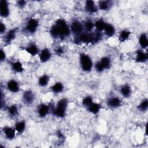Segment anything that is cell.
Instances as JSON below:
<instances>
[{"mask_svg":"<svg viewBox=\"0 0 148 148\" xmlns=\"http://www.w3.org/2000/svg\"><path fill=\"white\" fill-rule=\"evenodd\" d=\"M102 38L101 32L96 31L94 32H82L78 36H76L74 42L77 45L80 43H96L99 42Z\"/></svg>","mask_w":148,"mask_h":148,"instance_id":"6da1fadb","label":"cell"},{"mask_svg":"<svg viewBox=\"0 0 148 148\" xmlns=\"http://www.w3.org/2000/svg\"><path fill=\"white\" fill-rule=\"evenodd\" d=\"M69 101L67 98H62L57 101L56 107L51 109L53 116L58 118H64L66 115Z\"/></svg>","mask_w":148,"mask_h":148,"instance_id":"7a4b0ae2","label":"cell"},{"mask_svg":"<svg viewBox=\"0 0 148 148\" xmlns=\"http://www.w3.org/2000/svg\"><path fill=\"white\" fill-rule=\"evenodd\" d=\"M58 32L60 37L59 38L61 40L65 39L67 38L71 32L69 26L68 25L66 21L63 18H58L54 23Z\"/></svg>","mask_w":148,"mask_h":148,"instance_id":"3957f363","label":"cell"},{"mask_svg":"<svg viewBox=\"0 0 148 148\" xmlns=\"http://www.w3.org/2000/svg\"><path fill=\"white\" fill-rule=\"evenodd\" d=\"M79 64L82 70L85 72H90L93 67V62L90 56L84 53L79 54Z\"/></svg>","mask_w":148,"mask_h":148,"instance_id":"277c9868","label":"cell"},{"mask_svg":"<svg viewBox=\"0 0 148 148\" xmlns=\"http://www.w3.org/2000/svg\"><path fill=\"white\" fill-rule=\"evenodd\" d=\"M39 25V22L38 19L35 18H29L25 26V31L30 34H33L36 32Z\"/></svg>","mask_w":148,"mask_h":148,"instance_id":"5b68a950","label":"cell"},{"mask_svg":"<svg viewBox=\"0 0 148 148\" xmlns=\"http://www.w3.org/2000/svg\"><path fill=\"white\" fill-rule=\"evenodd\" d=\"M70 30L76 36H78L83 32L84 28L83 24L77 20H75L71 22L70 25Z\"/></svg>","mask_w":148,"mask_h":148,"instance_id":"8992f818","label":"cell"},{"mask_svg":"<svg viewBox=\"0 0 148 148\" xmlns=\"http://www.w3.org/2000/svg\"><path fill=\"white\" fill-rule=\"evenodd\" d=\"M17 28H12L10 29L9 31L6 32L4 34L3 36V42L6 45H10L13 40L15 39L17 35Z\"/></svg>","mask_w":148,"mask_h":148,"instance_id":"52a82bcc","label":"cell"},{"mask_svg":"<svg viewBox=\"0 0 148 148\" xmlns=\"http://www.w3.org/2000/svg\"><path fill=\"white\" fill-rule=\"evenodd\" d=\"M121 104H122L121 99L117 96L110 97L107 99V101H106L107 106L111 109L117 108L121 106Z\"/></svg>","mask_w":148,"mask_h":148,"instance_id":"ba28073f","label":"cell"},{"mask_svg":"<svg viewBox=\"0 0 148 148\" xmlns=\"http://www.w3.org/2000/svg\"><path fill=\"white\" fill-rule=\"evenodd\" d=\"M23 101L27 105H31L33 103L35 100L34 92L31 90H27L24 92L22 96Z\"/></svg>","mask_w":148,"mask_h":148,"instance_id":"9c48e42d","label":"cell"},{"mask_svg":"<svg viewBox=\"0 0 148 148\" xmlns=\"http://www.w3.org/2000/svg\"><path fill=\"white\" fill-rule=\"evenodd\" d=\"M0 14L3 18H7L10 15L9 3L6 0L0 1Z\"/></svg>","mask_w":148,"mask_h":148,"instance_id":"30bf717a","label":"cell"},{"mask_svg":"<svg viewBox=\"0 0 148 148\" xmlns=\"http://www.w3.org/2000/svg\"><path fill=\"white\" fill-rule=\"evenodd\" d=\"M6 88L12 93H17L20 89V84L15 79L9 80L6 83Z\"/></svg>","mask_w":148,"mask_h":148,"instance_id":"8fae6325","label":"cell"},{"mask_svg":"<svg viewBox=\"0 0 148 148\" xmlns=\"http://www.w3.org/2000/svg\"><path fill=\"white\" fill-rule=\"evenodd\" d=\"M2 132L4 134L5 137L8 140H13L14 139L16 134V131L14 128L10 126H4L2 128Z\"/></svg>","mask_w":148,"mask_h":148,"instance_id":"7c38bea8","label":"cell"},{"mask_svg":"<svg viewBox=\"0 0 148 148\" xmlns=\"http://www.w3.org/2000/svg\"><path fill=\"white\" fill-rule=\"evenodd\" d=\"M51 111V107L49 105L46 103H40L37 109V113L40 118L45 117Z\"/></svg>","mask_w":148,"mask_h":148,"instance_id":"4fadbf2b","label":"cell"},{"mask_svg":"<svg viewBox=\"0 0 148 148\" xmlns=\"http://www.w3.org/2000/svg\"><path fill=\"white\" fill-rule=\"evenodd\" d=\"M98 9V6L94 1L87 0L85 2L84 10L87 13L90 14L95 13L97 12Z\"/></svg>","mask_w":148,"mask_h":148,"instance_id":"5bb4252c","label":"cell"},{"mask_svg":"<svg viewBox=\"0 0 148 148\" xmlns=\"http://www.w3.org/2000/svg\"><path fill=\"white\" fill-rule=\"evenodd\" d=\"M38 55L39 60L42 63H45L49 61L51 57V53L50 50L47 47H45L40 50Z\"/></svg>","mask_w":148,"mask_h":148,"instance_id":"9a60e30c","label":"cell"},{"mask_svg":"<svg viewBox=\"0 0 148 148\" xmlns=\"http://www.w3.org/2000/svg\"><path fill=\"white\" fill-rule=\"evenodd\" d=\"M24 50L32 56H35L36 55L39 54L40 52L38 46L35 43H29L27 46H25Z\"/></svg>","mask_w":148,"mask_h":148,"instance_id":"2e32d148","label":"cell"},{"mask_svg":"<svg viewBox=\"0 0 148 148\" xmlns=\"http://www.w3.org/2000/svg\"><path fill=\"white\" fill-rule=\"evenodd\" d=\"M147 60V54L142 50H137L136 51L135 61L138 63H145Z\"/></svg>","mask_w":148,"mask_h":148,"instance_id":"e0dca14e","label":"cell"},{"mask_svg":"<svg viewBox=\"0 0 148 148\" xmlns=\"http://www.w3.org/2000/svg\"><path fill=\"white\" fill-rule=\"evenodd\" d=\"M120 92L121 95L125 98L130 97L132 94V89L131 86L127 83L123 84L120 88Z\"/></svg>","mask_w":148,"mask_h":148,"instance_id":"ac0fdd59","label":"cell"},{"mask_svg":"<svg viewBox=\"0 0 148 148\" xmlns=\"http://www.w3.org/2000/svg\"><path fill=\"white\" fill-rule=\"evenodd\" d=\"M10 66L12 70L15 73H20L24 71L23 64L19 60L12 62L10 63Z\"/></svg>","mask_w":148,"mask_h":148,"instance_id":"d6986e66","label":"cell"},{"mask_svg":"<svg viewBox=\"0 0 148 148\" xmlns=\"http://www.w3.org/2000/svg\"><path fill=\"white\" fill-rule=\"evenodd\" d=\"M113 2L111 1H99L98 2V8L103 11H108L111 8Z\"/></svg>","mask_w":148,"mask_h":148,"instance_id":"ffe728a7","label":"cell"},{"mask_svg":"<svg viewBox=\"0 0 148 148\" xmlns=\"http://www.w3.org/2000/svg\"><path fill=\"white\" fill-rule=\"evenodd\" d=\"M14 128L18 134H23L26 128V122L24 120L18 121L14 124Z\"/></svg>","mask_w":148,"mask_h":148,"instance_id":"44dd1931","label":"cell"},{"mask_svg":"<svg viewBox=\"0 0 148 148\" xmlns=\"http://www.w3.org/2000/svg\"><path fill=\"white\" fill-rule=\"evenodd\" d=\"M101 109V105L99 103L92 102L87 108V110L92 114H97Z\"/></svg>","mask_w":148,"mask_h":148,"instance_id":"7402d4cb","label":"cell"},{"mask_svg":"<svg viewBox=\"0 0 148 148\" xmlns=\"http://www.w3.org/2000/svg\"><path fill=\"white\" fill-rule=\"evenodd\" d=\"M6 110L10 117L14 118L18 114V108L16 104H13L7 107Z\"/></svg>","mask_w":148,"mask_h":148,"instance_id":"603a6c76","label":"cell"},{"mask_svg":"<svg viewBox=\"0 0 148 148\" xmlns=\"http://www.w3.org/2000/svg\"><path fill=\"white\" fill-rule=\"evenodd\" d=\"M138 42L140 46L142 49H145L148 46V39L147 34L145 32L142 33L139 37Z\"/></svg>","mask_w":148,"mask_h":148,"instance_id":"cb8c5ba5","label":"cell"},{"mask_svg":"<svg viewBox=\"0 0 148 148\" xmlns=\"http://www.w3.org/2000/svg\"><path fill=\"white\" fill-rule=\"evenodd\" d=\"M50 76L47 74H43L38 78V83L40 87H44L48 85L50 82Z\"/></svg>","mask_w":148,"mask_h":148,"instance_id":"d4e9b609","label":"cell"},{"mask_svg":"<svg viewBox=\"0 0 148 148\" xmlns=\"http://www.w3.org/2000/svg\"><path fill=\"white\" fill-rule=\"evenodd\" d=\"M131 31L127 29H123L121 30L119 35V40L120 43H123L125 42L128 39L131 35Z\"/></svg>","mask_w":148,"mask_h":148,"instance_id":"484cf974","label":"cell"},{"mask_svg":"<svg viewBox=\"0 0 148 148\" xmlns=\"http://www.w3.org/2000/svg\"><path fill=\"white\" fill-rule=\"evenodd\" d=\"M104 33L105 35L108 37H112L115 34V28L112 24L109 23H106V25L104 29Z\"/></svg>","mask_w":148,"mask_h":148,"instance_id":"4316f807","label":"cell"},{"mask_svg":"<svg viewBox=\"0 0 148 148\" xmlns=\"http://www.w3.org/2000/svg\"><path fill=\"white\" fill-rule=\"evenodd\" d=\"M64 89V86L63 84L60 82H57L55 83L51 87V90L54 94L61 93Z\"/></svg>","mask_w":148,"mask_h":148,"instance_id":"83f0119b","label":"cell"},{"mask_svg":"<svg viewBox=\"0 0 148 148\" xmlns=\"http://www.w3.org/2000/svg\"><path fill=\"white\" fill-rule=\"evenodd\" d=\"M106 25V23L103 18H99L94 22V28L98 32H102L104 30L105 27Z\"/></svg>","mask_w":148,"mask_h":148,"instance_id":"f1b7e54d","label":"cell"},{"mask_svg":"<svg viewBox=\"0 0 148 148\" xmlns=\"http://www.w3.org/2000/svg\"><path fill=\"white\" fill-rule=\"evenodd\" d=\"M99 62L101 63L102 66H103L105 70V69H110L111 66V59L108 56H104L102 57L100 60Z\"/></svg>","mask_w":148,"mask_h":148,"instance_id":"f546056e","label":"cell"},{"mask_svg":"<svg viewBox=\"0 0 148 148\" xmlns=\"http://www.w3.org/2000/svg\"><path fill=\"white\" fill-rule=\"evenodd\" d=\"M136 108L137 109L141 112H146L148 109V99L147 98L143 99Z\"/></svg>","mask_w":148,"mask_h":148,"instance_id":"4dcf8cb0","label":"cell"},{"mask_svg":"<svg viewBox=\"0 0 148 148\" xmlns=\"http://www.w3.org/2000/svg\"><path fill=\"white\" fill-rule=\"evenodd\" d=\"M83 25L84 29L87 32H91L94 28V23L91 20H86Z\"/></svg>","mask_w":148,"mask_h":148,"instance_id":"1f68e13d","label":"cell"},{"mask_svg":"<svg viewBox=\"0 0 148 148\" xmlns=\"http://www.w3.org/2000/svg\"><path fill=\"white\" fill-rule=\"evenodd\" d=\"M49 33L50 34V36L54 39H57V38H59L60 37L58 31L54 24H53L50 27L49 30Z\"/></svg>","mask_w":148,"mask_h":148,"instance_id":"d6a6232c","label":"cell"},{"mask_svg":"<svg viewBox=\"0 0 148 148\" xmlns=\"http://www.w3.org/2000/svg\"><path fill=\"white\" fill-rule=\"evenodd\" d=\"M93 102V98L91 96H86L85 97L82 101V105L85 108H87Z\"/></svg>","mask_w":148,"mask_h":148,"instance_id":"836d02e7","label":"cell"},{"mask_svg":"<svg viewBox=\"0 0 148 148\" xmlns=\"http://www.w3.org/2000/svg\"><path fill=\"white\" fill-rule=\"evenodd\" d=\"M94 68L97 72L98 73H102L105 71V69L101 63L99 62V61L95 62L94 65Z\"/></svg>","mask_w":148,"mask_h":148,"instance_id":"e575fe53","label":"cell"},{"mask_svg":"<svg viewBox=\"0 0 148 148\" xmlns=\"http://www.w3.org/2000/svg\"><path fill=\"white\" fill-rule=\"evenodd\" d=\"M26 3H27V2L24 0H20L16 2V5L18 6V8L20 9L24 8L25 6Z\"/></svg>","mask_w":148,"mask_h":148,"instance_id":"d590c367","label":"cell"},{"mask_svg":"<svg viewBox=\"0 0 148 148\" xmlns=\"http://www.w3.org/2000/svg\"><path fill=\"white\" fill-rule=\"evenodd\" d=\"M1 56H0V60L1 62L4 61L6 58V54L5 51V50L1 48Z\"/></svg>","mask_w":148,"mask_h":148,"instance_id":"8d00e7d4","label":"cell"},{"mask_svg":"<svg viewBox=\"0 0 148 148\" xmlns=\"http://www.w3.org/2000/svg\"><path fill=\"white\" fill-rule=\"evenodd\" d=\"M6 25L3 23L1 22V24H0V33H1V34H5L6 33Z\"/></svg>","mask_w":148,"mask_h":148,"instance_id":"74e56055","label":"cell"},{"mask_svg":"<svg viewBox=\"0 0 148 148\" xmlns=\"http://www.w3.org/2000/svg\"><path fill=\"white\" fill-rule=\"evenodd\" d=\"M55 53L57 54V55H61L64 53V50L62 47H57L56 50H55Z\"/></svg>","mask_w":148,"mask_h":148,"instance_id":"f35d334b","label":"cell"},{"mask_svg":"<svg viewBox=\"0 0 148 148\" xmlns=\"http://www.w3.org/2000/svg\"><path fill=\"white\" fill-rule=\"evenodd\" d=\"M56 135H57V136L59 139H63L64 138V136L63 134L62 133V132H61L60 130L57 131V132H56Z\"/></svg>","mask_w":148,"mask_h":148,"instance_id":"ab89813d","label":"cell"}]
</instances>
